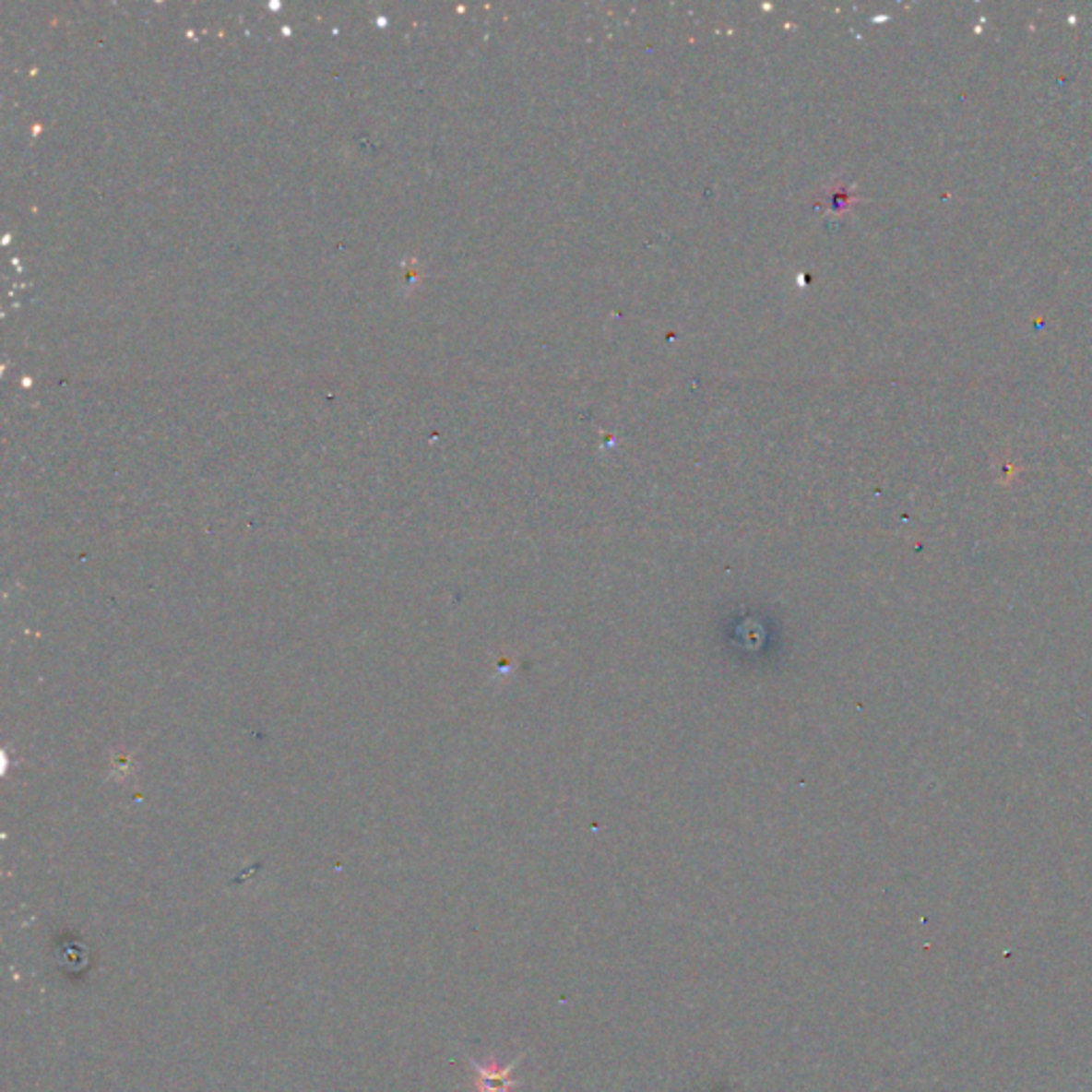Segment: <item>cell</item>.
<instances>
[{
  "instance_id": "cell-1",
  "label": "cell",
  "mask_w": 1092,
  "mask_h": 1092,
  "mask_svg": "<svg viewBox=\"0 0 1092 1092\" xmlns=\"http://www.w3.org/2000/svg\"><path fill=\"white\" fill-rule=\"evenodd\" d=\"M523 1056H516L515 1061L508 1062V1064H497L493 1058H491L489 1062H476L474 1058H469V1064L474 1067V1074H476V1092H512L516 1086H521V1082L515 1080L512 1077V1069L516 1067L518 1062L523 1061Z\"/></svg>"
}]
</instances>
